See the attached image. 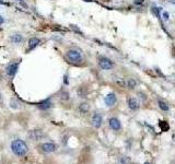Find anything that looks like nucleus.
Wrapping results in <instances>:
<instances>
[{"label":"nucleus","mask_w":175,"mask_h":164,"mask_svg":"<svg viewBox=\"0 0 175 164\" xmlns=\"http://www.w3.org/2000/svg\"><path fill=\"white\" fill-rule=\"evenodd\" d=\"M163 19H164V20H169V18H170V14H169V12H163Z\"/></svg>","instance_id":"6ab92c4d"},{"label":"nucleus","mask_w":175,"mask_h":164,"mask_svg":"<svg viewBox=\"0 0 175 164\" xmlns=\"http://www.w3.org/2000/svg\"><path fill=\"white\" fill-rule=\"evenodd\" d=\"M22 39H23V37H22V35H20V34H13V35H11V37H10V41L12 43H14V44L21 43Z\"/></svg>","instance_id":"9b49d317"},{"label":"nucleus","mask_w":175,"mask_h":164,"mask_svg":"<svg viewBox=\"0 0 175 164\" xmlns=\"http://www.w3.org/2000/svg\"><path fill=\"white\" fill-rule=\"evenodd\" d=\"M70 26H71V29H72V30H73V31H75V32H77V33H80V34H82V33H81V31H80V30H79V29H78V27H77L76 25H70Z\"/></svg>","instance_id":"a211bd4d"},{"label":"nucleus","mask_w":175,"mask_h":164,"mask_svg":"<svg viewBox=\"0 0 175 164\" xmlns=\"http://www.w3.org/2000/svg\"><path fill=\"white\" fill-rule=\"evenodd\" d=\"M128 106L131 111H137L140 107V102L138 101V99L136 97H130L128 100Z\"/></svg>","instance_id":"0eeeda50"},{"label":"nucleus","mask_w":175,"mask_h":164,"mask_svg":"<svg viewBox=\"0 0 175 164\" xmlns=\"http://www.w3.org/2000/svg\"><path fill=\"white\" fill-rule=\"evenodd\" d=\"M144 164H150L149 162H146V163H144Z\"/></svg>","instance_id":"5701e85b"},{"label":"nucleus","mask_w":175,"mask_h":164,"mask_svg":"<svg viewBox=\"0 0 175 164\" xmlns=\"http://www.w3.org/2000/svg\"><path fill=\"white\" fill-rule=\"evenodd\" d=\"M50 105H52V103H50L49 100H47V101L43 102V103H41V104H38V107L41 109H47V108H49Z\"/></svg>","instance_id":"dca6fc26"},{"label":"nucleus","mask_w":175,"mask_h":164,"mask_svg":"<svg viewBox=\"0 0 175 164\" xmlns=\"http://www.w3.org/2000/svg\"><path fill=\"white\" fill-rule=\"evenodd\" d=\"M116 101H117V97H116V94L114 93L107 94L106 97H105V104L107 106H113L116 103Z\"/></svg>","instance_id":"423d86ee"},{"label":"nucleus","mask_w":175,"mask_h":164,"mask_svg":"<svg viewBox=\"0 0 175 164\" xmlns=\"http://www.w3.org/2000/svg\"><path fill=\"white\" fill-rule=\"evenodd\" d=\"M42 150L46 153H50V152H54L56 150V146L54 143L52 142H46V143H43L42 146H41Z\"/></svg>","instance_id":"6e6552de"},{"label":"nucleus","mask_w":175,"mask_h":164,"mask_svg":"<svg viewBox=\"0 0 175 164\" xmlns=\"http://www.w3.org/2000/svg\"><path fill=\"white\" fill-rule=\"evenodd\" d=\"M0 82H1V77H0Z\"/></svg>","instance_id":"b1692460"},{"label":"nucleus","mask_w":175,"mask_h":164,"mask_svg":"<svg viewBox=\"0 0 175 164\" xmlns=\"http://www.w3.org/2000/svg\"><path fill=\"white\" fill-rule=\"evenodd\" d=\"M31 138L32 139H38V138H41L42 137V131L41 130H33V131H31Z\"/></svg>","instance_id":"2eb2a0df"},{"label":"nucleus","mask_w":175,"mask_h":164,"mask_svg":"<svg viewBox=\"0 0 175 164\" xmlns=\"http://www.w3.org/2000/svg\"><path fill=\"white\" fill-rule=\"evenodd\" d=\"M60 97H61V99H64V100H68V93H67V92H64Z\"/></svg>","instance_id":"aec40b11"},{"label":"nucleus","mask_w":175,"mask_h":164,"mask_svg":"<svg viewBox=\"0 0 175 164\" xmlns=\"http://www.w3.org/2000/svg\"><path fill=\"white\" fill-rule=\"evenodd\" d=\"M18 67H19L18 64H10L8 67L5 68L7 75H8V76H10V77H13L14 75H16V70H18Z\"/></svg>","instance_id":"1a4fd4ad"},{"label":"nucleus","mask_w":175,"mask_h":164,"mask_svg":"<svg viewBox=\"0 0 175 164\" xmlns=\"http://www.w3.org/2000/svg\"><path fill=\"white\" fill-rule=\"evenodd\" d=\"M18 1H20V2H23V0H18Z\"/></svg>","instance_id":"4be33fe9"},{"label":"nucleus","mask_w":175,"mask_h":164,"mask_svg":"<svg viewBox=\"0 0 175 164\" xmlns=\"http://www.w3.org/2000/svg\"><path fill=\"white\" fill-rule=\"evenodd\" d=\"M3 23H5V19H3L2 16H0V25H2Z\"/></svg>","instance_id":"412c9836"},{"label":"nucleus","mask_w":175,"mask_h":164,"mask_svg":"<svg viewBox=\"0 0 175 164\" xmlns=\"http://www.w3.org/2000/svg\"><path fill=\"white\" fill-rule=\"evenodd\" d=\"M97 64H99V67L101 69H103V70H111V69L114 68V63L110 58L104 57V56H100Z\"/></svg>","instance_id":"7ed1b4c3"},{"label":"nucleus","mask_w":175,"mask_h":164,"mask_svg":"<svg viewBox=\"0 0 175 164\" xmlns=\"http://www.w3.org/2000/svg\"><path fill=\"white\" fill-rule=\"evenodd\" d=\"M89 109H90V106L86 102L80 103V105H79V111H80L81 114H86V113L89 112Z\"/></svg>","instance_id":"9d476101"},{"label":"nucleus","mask_w":175,"mask_h":164,"mask_svg":"<svg viewBox=\"0 0 175 164\" xmlns=\"http://www.w3.org/2000/svg\"><path fill=\"white\" fill-rule=\"evenodd\" d=\"M108 125L112 128L113 130H119L122 128V125H120V122L117 119L116 117H112L110 120H108Z\"/></svg>","instance_id":"39448f33"},{"label":"nucleus","mask_w":175,"mask_h":164,"mask_svg":"<svg viewBox=\"0 0 175 164\" xmlns=\"http://www.w3.org/2000/svg\"><path fill=\"white\" fill-rule=\"evenodd\" d=\"M66 57L68 58L71 63H80V61H82L81 52L79 49H76V48L67 50V53H66Z\"/></svg>","instance_id":"f03ea898"},{"label":"nucleus","mask_w":175,"mask_h":164,"mask_svg":"<svg viewBox=\"0 0 175 164\" xmlns=\"http://www.w3.org/2000/svg\"><path fill=\"white\" fill-rule=\"evenodd\" d=\"M126 86H127V88H128V89H135V88H136V86H137L136 79H133V78L127 79V81H126Z\"/></svg>","instance_id":"ddd939ff"},{"label":"nucleus","mask_w":175,"mask_h":164,"mask_svg":"<svg viewBox=\"0 0 175 164\" xmlns=\"http://www.w3.org/2000/svg\"><path fill=\"white\" fill-rule=\"evenodd\" d=\"M102 122H103L102 115L100 114V113H95V114L93 115V117H92V126H93L94 128L99 129V128L102 126Z\"/></svg>","instance_id":"20e7f679"},{"label":"nucleus","mask_w":175,"mask_h":164,"mask_svg":"<svg viewBox=\"0 0 175 164\" xmlns=\"http://www.w3.org/2000/svg\"><path fill=\"white\" fill-rule=\"evenodd\" d=\"M158 104H159L160 108L162 109V111H164V112H166V111L170 109V106H169L164 101H162V100H159V101H158Z\"/></svg>","instance_id":"4468645a"},{"label":"nucleus","mask_w":175,"mask_h":164,"mask_svg":"<svg viewBox=\"0 0 175 164\" xmlns=\"http://www.w3.org/2000/svg\"><path fill=\"white\" fill-rule=\"evenodd\" d=\"M160 126H162V130L164 131V130H166L167 128H169V126L165 124V122H160Z\"/></svg>","instance_id":"f3484780"},{"label":"nucleus","mask_w":175,"mask_h":164,"mask_svg":"<svg viewBox=\"0 0 175 164\" xmlns=\"http://www.w3.org/2000/svg\"><path fill=\"white\" fill-rule=\"evenodd\" d=\"M38 44H39V39L37 38V37H32L29 41V48L30 49H33V48H35Z\"/></svg>","instance_id":"f8f14e48"},{"label":"nucleus","mask_w":175,"mask_h":164,"mask_svg":"<svg viewBox=\"0 0 175 164\" xmlns=\"http://www.w3.org/2000/svg\"><path fill=\"white\" fill-rule=\"evenodd\" d=\"M11 150H12L13 154L19 158H22V156L26 155L27 151H29V148L26 146V143L24 142L21 139H16L11 142Z\"/></svg>","instance_id":"f257e3e1"}]
</instances>
